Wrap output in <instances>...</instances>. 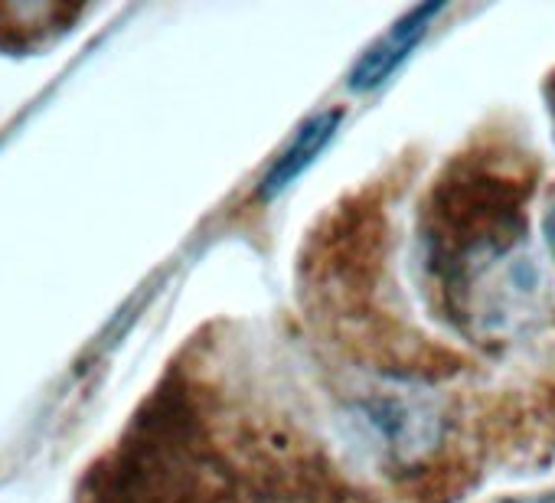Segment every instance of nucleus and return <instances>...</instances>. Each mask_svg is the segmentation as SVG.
<instances>
[{
	"instance_id": "nucleus-1",
	"label": "nucleus",
	"mask_w": 555,
	"mask_h": 503,
	"mask_svg": "<svg viewBox=\"0 0 555 503\" xmlns=\"http://www.w3.org/2000/svg\"><path fill=\"white\" fill-rule=\"evenodd\" d=\"M444 292L454 321L483 344L526 337L552 308L548 275L535 252L516 225L500 219L483 222L477 238L448 259Z\"/></svg>"
},
{
	"instance_id": "nucleus-2",
	"label": "nucleus",
	"mask_w": 555,
	"mask_h": 503,
	"mask_svg": "<svg viewBox=\"0 0 555 503\" xmlns=\"http://www.w3.org/2000/svg\"><path fill=\"white\" fill-rule=\"evenodd\" d=\"M366 425L376 435L379 448L392 461H422L441 441V412L409 392L383 396L363 405Z\"/></svg>"
},
{
	"instance_id": "nucleus-3",
	"label": "nucleus",
	"mask_w": 555,
	"mask_h": 503,
	"mask_svg": "<svg viewBox=\"0 0 555 503\" xmlns=\"http://www.w3.org/2000/svg\"><path fill=\"white\" fill-rule=\"evenodd\" d=\"M438 14H441V4H428V8L409 11L399 24H392L389 34L379 37V40L370 47V53L357 63V69H353V76H350V86H353L357 92H366V89H376L379 82H386V79L405 63V56L415 50V43L428 34L431 21H435Z\"/></svg>"
},
{
	"instance_id": "nucleus-4",
	"label": "nucleus",
	"mask_w": 555,
	"mask_h": 503,
	"mask_svg": "<svg viewBox=\"0 0 555 503\" xmlns=\"http://www.w3.org/2000/svg\"><path fill=\"white\" fill-rule=\"evenodd\" d=\"M340 118H344V112L340 108H331V112H321V115H314L298 134H295V141L282 151V157L274 160V167L264 173V180H261V196L264 199H271V196H278L285 186H292L314 160H318V154L331 144V138L337 134V125H340Z\"/></svg>"
},
{
	"instance_id": "nucleus-5",
	"label": "nucleus",
	"mask_w": 555,
	"mask_h": 503,
	"mask_svg": "<svg viewBox=\"0 0 555 503\" xmlns=\"http://www.w3.org/2000/svg\"><path fill=\"white\" fill-rule=\"evenodd\" d=\"M73 11L56 4H0V47L27 50L69 27Z\"/></svg>"
},
{
	"instance_id": "nucleus-6",
	"label": "nucleus",
	"mask_w": 555,
	"mask_h": 503,
	"mask_svg": "<svg viewBox=\"0 0 555 503\" xmlns=\"http://www.w3.org/2000/svg\"><path fill=\"white\" fill-rule=\"evenodd\" d=\"M545 238H548V248H552V256H555V203L545 216Z\"/></svg>"
},
{
	"instance_id": "nucleus-7",
	"label": "nucleus",
	"mask_w": 555,
	"mask_h": 503,
	"mask_svg": "<svg viewBox=\"0 0 555 503\" xmlns=\"http://www.w3.org/2000/svg\"><path fill=\"white\" fill-rule=\"evenodd\" d=\"M503 503H555V496L542 493V496H513V500H503Z\"/></svg>"
}]
</instances>
